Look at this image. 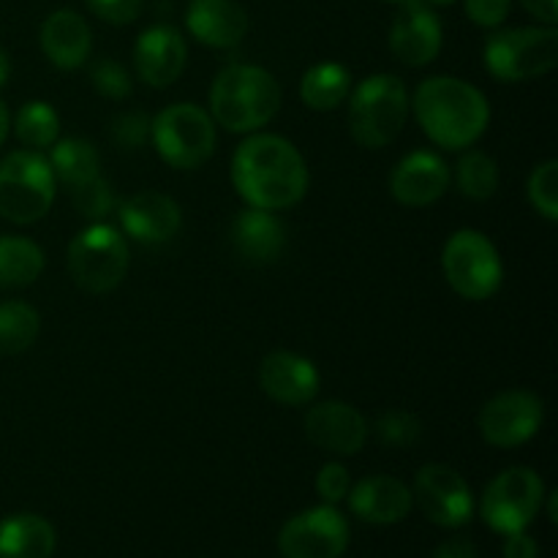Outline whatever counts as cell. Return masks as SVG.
Wrapping results in <instances>:
<instances>
[{
	"instance_id": "1",
	"label": "cell",
	"mask_w": 558,
	"mask_h": 558,
	"mask_svg": "<svg viewBox=\"0 0 558 558\" xmlns=\"http://www.w3.org/2000/svg\"><path fill=\"white\" fill-rule=\"evenodd\" d=\"M232 185L248 207L287 210L308 191V167L298 147L278 134H251L232 156Z\"/></svg>"
},
{
	"instance_id": "2",
	"label": "cell",
	"mask_w": 558,
	"mask_h": 558,
	"mask_svg": "<svg viewBox=\"0 0 558 558\" xmlns=\"http://www.w3.org/2000/svg\"><path fill=\"white\" fill-rule=\"evenodd\" d=\"M414 109L420 129L445 150H466L485 134L490 120L488 98L472 82L458 76H428L417 85Z\"/></svg>"
},
{
	"instance_id": "3",
	"label": "cell",
	"mask_w": 558,
	"mask_h": 558,
	"mask_svg": "<svg viewBox=\"0 0 558 558\" xmlns=\"http://www.w3.org/2000/svg\"><path fill=\"white\" fill-rule=\"evenodd\" d=\"M281 109V85L262 65L229 63L210 87V118L232 134L265 129Z\"/></svg>"
},
{
	"instance_id": "4",
	"label": "cell",
	"mask_w": 558,
	"mask_h": 558,
	"mask_svg": "<svg viewBox=\"0 0 558 558\" xmlns=\"http://www.w3.org/2000/svg\"><path fill=\"white\" fill-rule=\"evenodd\" d=\"M409 118V90L401 76L371 74L349 93V131L354 142L379 150L398 140Z\"/></svg>"
},
{
	"instance_id": "5",
	"label": "cell",
	"mask_w": 558,
	"mask_h": 558,
	"mask_svg": "<svg viewBox=\"0 0 558 558\" xmlns=\"http://www.w3.org/2000/svg\"><path fill=\"white\" fill-rule=\"evenodd\" d=\"M483 60L499 82H529L550 74L558 63L556 25L496 31L485 41Z\"/></svg>"
},
{
	"instance_id": "6",
	"label": "cell",
	"mask_w": 558,
	"mask_h": 558,
	"mask_svg": "<svg viewBox=\"0 0 558 558\" xmlns=\"http://www.w3.org/2000/svg\"><path fill=\"white\" fill-rule=\"evenodd\" d=\"M49 161L38 150H14L0 161V216L11 223L41 221L58 194Z\"/></svg>"
},
{
	"instance_id": "7",
	"label": "cell",
	"mask_w": 558,
	"mask_h": 558,
	"mask_svg": "<svg viewBox=\"0 0 558 558\" xmlns=\"http://www.w3.org/2000/svg\"><path fill=\"white\" fill-rule=\"evenodd\" d=\"M150 140L172 169H199L216 150V120L196 104H172L150 120Z\"/></svg>"
},
{
	"instance_id": "8",
	"label": "cell",
	"mask_w": 558,
	"mask_h": 558,
	"mask_svg": "<svg viewBox=\"0 0 558 558\" xmlns=\"http://www.w3.org/2000/svg\"><path fill=\"white\" fill-rule=\"evenodd\" d=\"M441 270L452 292L463 300H488L505 281L499 248L477 229H458L441 251Z\"/></svg>"
},
{
	"instance_id": "9",
	"label": "cell",
	"mask_w": 558,
	"mask_h": 558,
	"mask_svg": "<svg viewBox=\"0 0 558 558\" xmlns=\"http://www.w3.org/2000/svg\"><path fill=\"white\" fill-rule=\"evenodd\" d=\"M65 262L76 287L90 294H107L118 289L129 272V243L118 229L98 221L71 240Z\"/></svg>"
},
{
	"instance_id": "10",
	"label": "cell",
	"mask_w": 558,
	"mask_h": 558,
	"mask_svg": "<svg viewBox=\"0 0 558 558\" xmlns=\"http://www.w3.org/2000/svg\"><path fill=\"white\" fill-rule=\"evenodd\" d=\"M545 499V483L534 469L529 466H512L505 469L494 483L485 488L483 505V521L488 523L494 532L499 534H515L526 532L529 523L537 518L543 510Z\"/></svg>"
},
{
	"instance_id": "11",
	"label": "cell",
	"mask_w": 558,
	"mask_h": 558,
	"mask_svg": "<svg viewBox=\"0 0 558 558\" xmlns=\"http://www.w3.org/2000/svg\"><path fill=\"white\" fill-rule=\"evenodd\" d=\"M349 548V521L336 505H322L289 518L278 534L283 558H341Z\"/></svg>"
},
{
	"instance_id": "12",
	"label": "cell",
	"mask_w": 558,
	"mask_h": 558,
	"mask_svg": "<svg viewBox=\"0 0 558 558\" xmlns=\"http://www.w3.org/2000/svg\"><path fill=\"white\" fill-rule=\"evenodd\" d=\"M543 398L529 390H507L490 398L480 409L477 425L490 447L510 450V447H521L534 439L537 430L543 428Z\"/></svg>"
},
{
	"instance_id": "13",
	"label": "cell",
	"mask_w": 558,
	"mask_h": 558,
	"mask_svg": "<svg viewBox=\"0 0 558 558\" xmlns=\"http://www.w3.org/2000/svg\"><path fill=\"white\" fill-rule=\"evenodd\" d=\"M414 501L430 523L441 529H461L472 521L474 496L466 480L445 463H428L417 472L412 488Z\"/></svg>"
},
{
	"instance_id": "14",
	"label": "cell",
	"mask_w": 558,
	"mask_h": 558,
	"mask_svg": "<svg viewBox=\"0 0 558 558\" xmlns=\"http://www.w3.org/2000/svg\"><path fill=\"white\" fill-rule=\"evenodd\" d=\"M368 434V423L352 403L322 401L305 414V436L330 456H354L363 450Z\"/></svg>"
},
{
	"instance_id": "15",
	"label": "cell",
	"mask_w": 558,
	"mask_h": 558,
	"mask_svg": "<svg viewBox=\"0 0 558 558\" xmlns=\"http://www.w3.org/2000/svg\"><path fill=\"white\" fill-rule=\"evenodd\" d=\"M189 47L178 27L153 25L140 33L134 47V65L142 82L150 87H169L183 76Z\"/></svg>"
},
{
	"instance_id": "16",
	"label": "cell",
	"mask_w": 558,
	"mask_h": 558,
	"mask_svg": "<svg viewBox=\"0 0 558 558\" xmlns=\"http://www.w3.org/2000/svg\"><path fill=\"white\" fill-rule=\"evenodd\" d=\"M450 167L430 150H414L392 167L390 194L403 207H428L450 189Z\"/></svg>"
},
{
	"instance_id": "17",
	"label": "cell",
	"mask_w": 558,
	"mask_h": 558,
	"mask_svg": "<svg viewBox=\"0 0 558 558\" xmlns=\"http://www.w3.org/2000/svg\"><path fill=\"white\" fill-rule=\"evenodd\" d=\"M390 49L396 60L412 69L434 63L441 52V22L434 9L417 0H407L390 27Z\"/></svg>"
},
{
	"instance_id": "18",
	"label": "cell",
	"mask_w": 558,
	"mask_h": 558,
	"mask_svg": "<svg viewBox=\"0 0 558 558\" xmlns=\"http://www.w3.org/2000/svg\"><path fill=\"white\" fill-rule=\"evenodd\" d=\"M319 371L308 357L294 352H272L262 360L259 385L267 398L283 407H305L319 396Z\"/></svg>"
},
{
	"instance_id": "19",
	"label": "cell",
	"mask_w": 558,
	"mask_h": 558,
	"mask_svg": "<svg viewBox=\"0 0 558 558\" xmlns=\"http://www.w3.org/2000/svg\"><path fill=\"white\" fill-rule=\"evenodd\" d=\"M120 223L136 243L161 245L180 232L183 213L172 196L158 194V191H140L120 205Z\"/></svg>"
},
{
	"instance_id": "20",
	"label": "cell",
	"mask_w": 558,
	"mask_h": 558,
	"mask_svg": "<svg viewBox=\"0 0 558 558\" xmlns=\"http://www.w3.org/2000/svg\"><path fill=\"white\" fill-rule=\"evenodd\" d=\"M349 507L371 526H392L412 512L414 496L407 483L390 474H374L349 488Z\"/></svg>"
},
{
	"instance_id": "21",
	"label": "cell",
	"mask_w": 558,
	"mask_h": 558,
	"mask_svg": "<svg viewBox=\"0 0 558 558\" xmlns=\"http://www.w3.org/2000/svg\"><path fill=\"white\" fill-rule=\"evenodd\" d=\"M185 25L199 44L213 49H232L248 33V14L238 0H191Z\"/></svg>"
},
{
	"instance_id": "22",
	"label": "cell",
	"mask_w": 558,
	"mask_h": 558,
	"mask_svg": "<svg viewBox=\"0 0 558 558\" xmlns=\"http://www.w3.org/2000/svg\"><path fill=\"white\" fill-rule=\"evenodd\" d=\"M41 49L49 63L60 71H74L87 63L93 49V33L85 16L71 9H58L44 20Z\"/></svg>"
},
{
	"instance_id": "23",
	"label": "cell",
	"mask_w": 558,
	"mask_h": 558,
	"mask_svg": "<svg viewBox=\"0 0 558 558\" xmlns=\"http://www.w3.org/2000/svg\"><path fill=\"white\" fill-rule=\"evenodd\" d=\"M232 243L251 265H270L287 248V227L272 210L245 207L232 223Z\"/></svg>"
},
{
	"instance_id": "24",
	"label": "cell",
	"mask_w": 558,
	"mask_h": 558,
	"mask_svg": "<svg viewBox=\"0 0 558 558\" xmlns=\"http://www.w3.org/2000/svg\"><path fill=\"white\" fill-rule=\"evenodd\" d=\"M54 545L58 534L47 518L20 512L0 521V558H49Z\"/></svg>"
},
{
	"instance_id": "25",
	"label": "cell",
	"mask_w": 558,
	"mask_h": 558,
	"mask_svg": "<svg viewBox=\"0 0 558 558\" xmlns=\"http://www.w3.org/2000/svg\"><path fill=\"white\" fill-rule=\"evenodd\" d=\"M49 169H52L54 180L63 185L65 191L76 189V185L87 183V180L101 174V158L93 142L71 136V140H60L49 147Z\"/></svg>"
},
{
	"instance_id": "26",
	"label": "cell",
	"mask_w": 558,
	"mask_h": 558,
	"mask_svg": "<svg viewBox=\"0 0 558 558\" xmlns=\"http://www.w3.org/2000/svg\"><path fill=\"white\" fill-rule=\"evenodd\" d=\"M352 93V74L341 63L311 65L300 82V98L314 112H332L341 107Z\"/></svg>"
},
{
	"instance_id": "27",
	"label": "cell",
	"mask_w": 558,
	"mask_h": 558,
	"mask_svg": "<svg viewBox=\"0 0 558 558\" xmlns=\"http://www.w3.org/2000/svg\"><path fill=\"white\" fill-rule=\"evenodd\" d=\"M44 251L27 238L3 234L0 238V289L31 287L44 272Z\"/></svg>"
},
{
	"instance_id": "28",
	"label": "cell",
	"mask_w": 558,
	"mask_h": 558,
	"mask_svg": "<svg viewBox=\"0 0 558 558\" xmlns=\"http://www.w3.org/2000/svg\"><path fill=\"white\" fill-rule=\"evenodd\" d=\"M41 316L22 300L0 303V354H22L36 343Z\"/></svg>"
},
{
	"instance_id": "29",
	"label": "cell",
	"mask_w": 558,
	"mask_h": 558,
	"mask_svg": "<svg viewBox=\"0 0 558 558\" xmlns=\"http://www.w3.org/2000/svg\"><path fill=\"white\" fill-rule=\"evenodd\" d=\"M456 185L466 199H490L499 191V163L485 150H466L456 163Z\"/></svg>"
},
{
	"instance_id": "30",
	"label": "cell",
	"mask_w": 558,
	"mask_h": 558,
	"mask_svg": "<svg viewBox=\"0 0 558 558\" xmlns=\"http://www.w3.org/2000/svg\"><path fill=\"white\" fill-rule=\"evenodd\" d=\"M14 134L27 150H47L58 142L60 114L47 101H27L16 112Z\"/></svg>"
},
{
	"instance_id": "31",
	"label": "cell",
	"mask_w": 558,
	"mask_h": 558,
	"mask_svg": "<svg viewBox=\"0 0 558 558\" xmlns=\"http://www.w3.org/2000/svg\"><path fill=\"white\" fill-rule=\"evenodd\" d=\"M65 194H69L74 210L80 213V216L90 218V221H104V218L114 210V191L104 174L76 185V189L65 191Z\"/></svg>"
},
{
	"instance_id": "32",
	"label": "cell",
	"mask_w": 558,
	"mask_h": 558,
	"mask_svg": "<svg viewBox=\"0 0 558 558\" xmlns=\"http://www.w3.org/2000/svg\"><path fill=\"white\" fill-rule=\"evenodd\" d=\"M529 202L548 221H558V161H543L534 167L526 183Z\"/></svg>"
},
{
	"instance_id": "33",
	"label": "cell",
	"mask_w": 558,
	"mask_h": 558,
	"mask_svg": "<svg viewBox=\"0 0 558 558\" xmlns=\"http://www.w3.org/2000/svg\"><path fill=\"white\" fill-rule=\"evenodd\" d=\"M376 436L379 441L390 447H412L417 445L420 436H423V423H420L417 414L407 412V409H392V412L381 414L376 420Z\"/></svg>"
},
{
	"instance_id": "34",
	"label": "cell",
	"mask_w": 558,
	"mask_h": 558,
	"mask_svg": "<svg viewBox=\"0 0 558 558\" xmlns=\"http://www.w3.org/2000/svg\"><path fill=\"white\" fill-rule=\"evenodd\" d=\"M90 82L101 96L114 98H129L131 90H134V82H131V74L118 63L114 58H101L90 65Z\"/></svg>"
},
{
	"instance_id": "35",
	"label": "cell",
	"mask_w": 558,
	"mask_h": 558,
	"mask_svg": "<svg viewBox=\"0 0 558 558\" xmlns=\"http://www.w3.org/2000/svg\"><path fill=\"white\" fill-rule=\"evenodd\" d=\"M150 136V118L142 112H123L112 120V140L114 145L125 150H136Z\"/></svg>"
},
{
	"instance_id": "36",
	"label": "cell",
	"mask_w": 558,
	"mask_h": 558,
	"mask_svg": "<svg viewBox=\"0 0 558 558\" xmlns=\"http://www.w3.org/2000/svg\"><path fill=\"white\" fill-rule=\"evenodd\" d=\"M349 488H352V480L341 463H325L316 474V494L325 499V505H338V501L347 499Z\"/></svg>"
},
{
	"instance_id": "37",
	"label": "cell",
	"mask_w": 558,
	"mask_h": 558,
	"mask_svg": "<svg viewBox=\"0 0 558 558\" xmlns=\"http://www.w3.org/2000/svg\"><path fill=\"white\" fill-rule=\"evenodd\" d=\"M87 9L109 25H131L140 16L142 0H85Z\"/></svg>"
},
{
	"instance_id": "38",
	"label": "cell",
	"mask_w": 558,
	"mask_h": 558,
	"mask_svg": "<svg viewBox=\"0 0 558 558\" xmlns=\"http://www.w3.org/2000/svg\"><path fill=\"white\" fill-rule=\"evenodd\" d=\"M469 20L480 27H499L510 14L512 0H463Z\"/></svg>"
},
{
	"instance_id": "39",
	"label": "cell",
	"mask_w": 558,
	"mask_h": 558,
	"mask_svg": "<svg viewBox=\"0 0 558 558\" xmlns=\"http://www.w3.org/2000/svg\"><path fill=\"white\" fill-rule=\"evenodd\" d=\"M505 558H539L537 539L529 537L526 532L507 534V539H505Z\"/></svg>"
},
{
	"instance_id": "40",
	"label": "cell",
	"mask_w": 558,
	"mask_h": 558,
	"mask_svg": "<svg viewBox=\"0 0 558 558\" xmlns=\"http://www.w3.org/2000/svg\"><path fill=\"white\" fill-rule=\"evenodd\" d=\"M430 558H477V545L466 537H452L441 543Z\"/></svg>"
},
{
	"instance_id": "41",
	"label": "cell",
	"mask_w": 558,
	"mask_h": 558,
	"mask_svg": "<svg viewBox=\"0 0 558 558\" xmlns=\"http://www.w3.org/2000/svg\"><path fill=\"white\" fill-rule=\"evenodd\" d=\"M521 5L545 25H556L558 22V0H521Z\"/></svg>"
},
{
	"instance_id": "42",
	"label": "cell",
	"mask_w": 558,
	"mask_h": 558,
	"mask_svg": "<svg viewBox=\"0 0 558 558\" xmlns=\"http://www.w3.org/2000/svg\"><path fill=\"white\" fill-rule=\"evenodd\" d=\"M9 76H11V60H9V52H5V49L0 47V87H3L5 82H9Z\"/></svg>"
},
{
	"instance_id": "43",
	"label": "cell",
	"mask_w": 558,
	"mask_h": 558,
	"mask_svg": "<svg viewBox=\"0 0 558 558\" xmlns=\"http://www.w3.org/2000/svg\"><path fill=\"white\" fill-rule=\"evenodd\" d=\"M9 129H11L9 109H5V107H3V101H0V145H3L5 136H9Z\"/></svg>"
},
{
	"instance_id": "44",
	"label": "cell",
	"mask_w": 558,
	"mask_h": 558,
	"mask_svg": "<svg viewBox=\"0 0 558 558\" xmlns=\"http://www.w3.org/2000/svg\"><path fill=\"white\" fill-rule=\"evenodd\" d=\"M556 507H558V494L554 490V494H548V515H550V523H556V521H558Z\"/></svg>"
},
{
	"instance_id": "45",
	"label": "cell",
	"mask_w": 558,
	"mask_h": 558,
	"mask_svg": "<svg viewBox=\"0 0 558 558\" xmlns=\"http://www.w3.org/2000/svg\"><path fill=\"white\" fill-rule=\"evenodd\" d=\"M417 3H423V5H450V3H456V0H417Z\"/></svg>"
},
{
	"instance_id": "46",
	"label": "cell",
	"mask_w": 558,
	"mask_h": 558,
	"mask_svg": "<svg viewBox=\"0 0 558 558\" xmlns=\"http://www.w3.org/2000/svg\"><path fill=\"white\" fill-rule=\"evenodd\" d=\"M396 3H407V0H396Z\"/></svg>"
}]
</instances>
